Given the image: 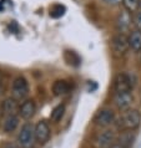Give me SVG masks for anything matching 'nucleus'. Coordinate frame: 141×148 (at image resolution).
Returning <instances> with one entry per match:
<instances>
[{"instance_id":"nucleus-5","label":"nucleus","mask_w":141,"mask_h":148,"mask_svg":"<svg viewBox=\"0 0 141 148\" xmlns=\"http://www.w3.org/2000/svg\"><path fill=\"white\" fill-rule=\"evenodd\" d=\"M134 97H132L131 91H122V92H115L114 95V103L121 112L130 110Z\"/></svg>"},{"instance_id":"nucleus-18","label":"nucleus","mask_w":141,"mask_h":148,"mask_svg":"<svg viewBox=\"0 0 141 148\" xmlns=\"http://www.w3.org/2000/svg\"><path fill=\"white\" fill-rule=\"evenodd\" d=\"M122 5L129 13H136L140 9V0H122Z\"/></svg>"},{"instance_id":"nucleus-11","label":"nucleus","mask_w":141,"mask_h":148,"mask_svg":"<svg viewBox=\"0 0 141 148\" xmlns=\"http://www.w3.org/2000/svg\"><path fill=\"white\" fill-rule=\"evenodd\" d=\"M131 23H132V18H131L130 13L124 10L119 14L118 19H116V29L120 31V34H124V32L130 29Z\"/></svg>"},{"instance_id":"nucleus-21","label":"nucleus","mask_w":141,"mask_h":148,"mask_svg":"<svg viewBox=\"0 0 141 148\" xmlns=\"http://www.w3.org/2000/svg\"><path fill=\"white\" fill-rule=\"evenodd\" d=\"M106 4H110V5H118V4H121L122 0H104Z\"/></svg>"},{"instance_id":"nucleus-3","label":"nucleus","mask_w":141,"mask_h":148,"mask_svg":"<svg viewBox=\"0 0 141 148\" xmlns=\"http://www.w3.org/2000/svg\"><path fill=\"white\" fill-rule=\"evenodd\" d=\"M29 95V84L24 76L15 77L11 84V97L16 101L25 100Z\"/></svg>"},{"instance_id":"nucleus-17","label":"nucleus","mask_w":141,"mask_h":148,"mask_svg":"<svg viewBox=\"0 0 141 148\" xmlns=\"http://www.w3.org/2000/svg\"><path fill=\"white\" fill-rule=\"evenodd\" d=\"M64 113H65V105L64 103L57 105L56 107L51 111V113H50V120H51V122L57 123V122L61 120V118L64 117Z\"/></svg>"},{"instance_id":"nucleus-8","label":"nucleus","mask_w":141,"mask_h":148,"mask_svg":"<svg viewBox=\"0 0 141 148\" xmlns=\"http://www.w3.org/2000/svg\"><path fill=\"white\" fill-rule=\"evenodd\" d=\"M94 122L99 127H109L115 122V112L111 108H102L95 114Z\"/></svg>"},{"instance_id":"nucleus-15","label":"nucleus","mask_w":141,"mask_h":148,"mask_svg":"<svg viewBox=\"0 0 141 148\" xmlns=\"http://www.w3.org/2000/svg\"><path fill=\"white\" fill-rule=\"evenodd\" d=\"M129 45L134 51H141V31H132L129 36Z\"/></svg>"},{"instance_id":"nucleus-19","label":"nucleus","mask_w":141,"mask_h":148,"mask_svg":"<svg viewBox=\"0 0 141 148\" xmlns=\"http://www.w3.org/2000/svg\"><path fill=\"white\" fill-rule=\"evenodd\" d=\"M65 14V8L61 5H54L50 9V16L51 18H60Z\"/></svg>"},{"instance_id":"nucleus-6","label":"nucleus","mask_w":141,"mask_h":148,"mask_svg":"<svg viewBox=\"0 0 141 148\" xmlns=\"http://www.w3.org/2000/svg\"><path fill=\"white\" fill-rule=\"evenodd\" d=\"M135 84L131 80V76L125 72H120L116 75L114 80V91L122 92V91H131Z\"/></svg>"},{"instance_id":"nucleus-25","label":"nucleus","mask_w":141,"mask_h":148,"mask_svg":"<svg viewBox=\"0 0 141 148\" xmlns=\"http://www.w3.org/2000/svg\"><path fill=\"white\" fill-rule=\"evenodd\" d=\"M140 10H141V0H140Z\"/></svg>"},{"instance_id":"nucleus-1","label":"nucleus","mask_w":141,"mask_h":148,"mask_svg":"<svg viewBox=\"0 0 141 148\" xmlns=\"http://www.w3.org/2000/svg\"><path fill=\"white\" fill-rule=\"evenodd\" d=\"M141 122V114L138 110L130 108L122 112L121 117L118 122V128L122 131H134L135 128H138Z\"/></svg>"},{"instance_id":"nucleus-7","label":"nucleus","mask_w":141,"mask_h":148,"mask_svg":"<svg viewBox=\"0 0 141 148\" xmlns=\"http://www.w3.org/2000/svg\"><path fill=\"white\" fill-rule=\"evenodd\" d=\"M51 136L50 126L46 121H39L35 125V141L40 143V145H45L49 142Z\"/></svg>"},{"instance_id":"nucleus-13","label":"nucleus","mask_w":141,"mask_h":148,"mask_svg":"<svg viewBox=\"0 0 141 148\" xmlns=\"http://www.w3.org/2000/svg\"><path fill=\"white\" fill-rule=\"evenodd\" d=\"M1 111L4 113V116H9V114H16V112H19V105L18 101L13 97H9L6 100H4L1 105Z\"/></svg>"},{"instance_id":"nucleus-22","label":"nucleus","mask_w":141,"mask_h":148,"mask_svg":"<svg viewBox=\"0 0 141 148\" xmlns=\"http://www.w3.org/2000/svg\"><path fill=\"white\" fill-rule=\"evenodd\" d=\"M5 148H21L19 145H15V143L13 142H8L6 145H5Z\"/></svg>"},{"instance_id":"nucleus-23","label":"nucleus","mask_w":141,"mask_h":148,"mask_svg":"<svg viewBox=\"0 0 141 148\" xmlns=\"http://www.w3.org/2000/svg\"><path fill=\"white\" fill-rule=\"evenodd\" d=\"M1 93H3V77L0 75V96H1Z\"/></svg>"},{"instance_id":"nucleus-4","label":"nucleus","mask_w":141,"mask_h":148,"mask_svg":"<svg viewBox=\"0 0 141 148\" xmlns=\"http://www.w3.org/2000/svg\"><path fill=\"white\" fill-rule=\"evenodd\" d=\"M129 49H130L129 36H126L125 34H120L119 32L118 35H115L111 39V50H113L114 56L120 57V56L125 55Z\"/></svg>"},{"instance_id":"nucleus-10","label":"nucleus","mask_w":141,"mask_h":148,"mask_svg":"<svg viewBox=\"0 0 141 148\" xmlns=\"http://www.w3.org/2000/svg\"><path fill=\"white\" fill-rule=\"evenodd\" d=\"M35 111L36 105L34 100H25L19 106V117H21L23 120H30L35 114Z\"/></svg>"},{"instance_id":"nucleus-16","label":"nucleus","mask_w":141,"mask_h":148,"mask_svg":"<svg viewBox=\"0 0 141 148\" xmlns=\"http://www.w3.org/2000/svg\"><path fill=\"white\" fill-rule=\"evenodd\" d=\"M135 141V134L130 132V131H124L119 137V145L124 148H130L132 146V143Z\"/></svg>"},{"instance_id":"nucleus-14","label":"nucleus","mask_w":141,"mask_h":148,"mask_svg":"<svg viewBox=\"0 0 141 148\" xmlns=\"http://www.w3.org/2000/svg\"><path fill=\"white\" fill-rule=\"evenodd\" d=\"M53 93L55 96H64V95L69 93L70 91V85L68 81L65 80H56L55 82L53 84Z\"/></svg>"},{"instance_id":"nucleus-20","label":"nucleus","mask_w":141,"mask_h":148,"mask_svg":"<svg viewBox=\"0 0 141 148\" xmlns=\"http://www.w3.org/2000/svg\"><path fill=\"white\" fill-rule=\"evenodd\" d=\"M132 24H134V26L136 27V30L141 31V10L136 11L134 14V16H132Z\"/></svg>"},{"instance_id":"nucleus-24","label":"nucleus","mask_w":141,"mask_h":148,"mask_svg":"<svg viewBox=\"0 0 141 148\" xmlns=\"http://www.w3.org/2000/svg\"><path fill=\"white\" fill-rule=\"evenodd\" d=\"M110 148H124V147H121V146H120V145H119V143H114V145H113V146H111Z\"/></svg>"},{"instance_id":"nucleus-12","label":"nucleus","mask_w":141,"mask_h":148,"mask_svg":"<svg viewBox=\"0 0 141 148\" xmlns=\"http://www.w3.org/2000/svg\"><path fill=\"white\" fill-rule=\"evenodd\" d=\"M19 122H20V118H19L18 114H9V116L4 117L1 128L5 133H11L18 128Z\"/></svg>"},{"instance_id":"nucleus-2","label":"nucleus","mask_w":141,"mask_h":148,"mask_svg":"<svg viewBox=\"0 0 141 148\" xmlns=\"http://www.w3.org/2000/svg\"><path fill=\"white\" fill-rule=\"evenodd\" d=\"M35 141V126L32 123H24L18 134V143L21 148H31Z\"/></svg>"},{"instance_id":"nucleus-9","label":"nucleus","mask_w":141,"mask_h":148,"mask_svg":"<svg viewBox=\"0 0 141 148\" xmlns=\"http://www.w3.org/2000/svg\"><path fill=\"white\" fill-rule=\"evenodd\" d=\"M116 136L113 130H105L100 132L95 138V146L96 148H110L115 143Z\"/></svg>"}]
</instances>
